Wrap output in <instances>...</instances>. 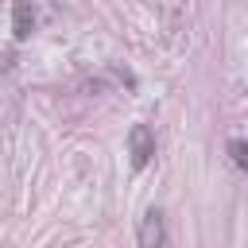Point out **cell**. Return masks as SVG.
<instances>
[{
    "label": "cell",
    "mask_w": 248,
    "mask_h": 248,
    "mask_svg": "<svg viewBox=\"0 0 248 248\" xmlns=\"http://www.w3.org/2000/svg\"><path fill=\"white\" fill-rule=\"evenodd\" d=\"M31 31H35V8H31V0H16V8H12V35L23 43V39H31Z\"/></svg>",
    "instance_id": "3957f363"
},
{
    "label": "cell",
    "mask_w": 248,
    "mask_h": 248,
    "mask_svg": "<svg viewBox=\"0 0 248 248\" xmlns=\"http://www.w3.org/2000/svg\"><path fill=\"white\" fill-rule=\"evenodd\" d=\"M140 248H163V213L147 209L140 221Z\"/></svg>",
    "instance_id": "7a4b0ae2"
},
{
    "label": "cell",
    "mask_w": 248,
    "mask_h": 248,
    "mask_svg": "<svg viewBox=\"0 0 248 248\" xmlns=\"http://www.w3.org/2000/svg\"><path fill=\"white\" fill-rule=\"evenodd\" d=\"M229 151H232V163L236 167H248V140H232Z\"/></svg>",
    "instance_id": "277c9868"
},
{
    "label": "cell",
    "mask_w": 248,
    "mask_h": 248,
    "mask_svg": "<svg viewBox=\"0 0 248 248\" xmlns=\"http://www.w3.org/2000/svg\"><path fill=\"white\" fill-rule=\"evenodd\" d=\"M128 155H132V167H147L151 155H155V136L147 124H132L128 132Z\"/></svg>",
    "instance_id": "6da1fadb"
}]
</instances>
